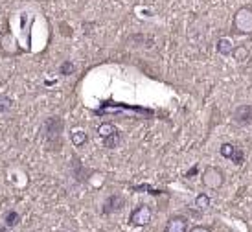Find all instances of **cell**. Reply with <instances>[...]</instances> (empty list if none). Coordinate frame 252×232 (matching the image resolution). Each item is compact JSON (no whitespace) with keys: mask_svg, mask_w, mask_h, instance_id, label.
<instances>
[{"mask_svg":"<svg viewBox=\"0 0 252 232\" xmlns=\"http://www.w3.org/2000/svg\"><path fill=\"white\" fill-rule=\"evenodd\" d=\"M234 48H236V44L232 42L230 37H221V39H217V44H216L217 54H221V56H232Z\"/></svg>","mask_w":252,"mask_h":232,"instance_id":"obj_10","label":"cell"},{"mask_svg":"<svg viewBox=\"0 0 252 232\" xmlns=\"http://www.w3.org/2000/svg\"><path fill=\"white\" fill-rule=\"evenodd\" d=\"M151 218H153V212H151V206H147V204H140V206H136L133 212H131V216H129V223L133 227H147L151 223Z\"/></svg>","mask_w":252,"mask_h":232,"instance_id":"obj_4","label":"cell"},{"mask_svg":"<svg viewBox=\"0 0 252 232\" xmlns=\"http://www.w3.org/2000/svg\"><path fill=\"white\" fill-rule=\"evenodd\" d=\"M59 72H61L63 76H72V74L76 72V65L72 63V61H63V65L59 66Z\"/></svg>","mask_w":252,"mask_h":232,"instance_id":"obj_17","label":"cell"},{"mask_svg":"<svg viewBox=\"0 0 252 232\" xmlns=\"http://www.w3.org/2000/svg\"><path fill=\"white\" fill-rule=\"evenodd\" d=\"M11 107H13V99L6 96V94H0V113L11 111Z\"/></svg>","mask_w":252,"mask_h":232,"instance_id":"obj_16","label":"cell"},{"mask_svg":"<svg viewBox=\"0 0 252 232\" xmlns=\"http://www.w3.org/2000/svg\"><path fill=\"white\" fill-rule=\"evenodd\" d=\"M195 206L199 210H206L208 206H210V197L206 196V194H199L195 197Z\"/></svg>","mask_w":252,"mask_h":232,"instance_id":"obj_15","label":"cell"},{"mask_svg":"<svg viewBox=\"0 0 252 232\" xmlns=\"http://www.w3.org/2000/svg\"><path fill=\"white\" fill-rule=\"evenodd\" d=\"M42 129H44L46 142L52 146V149L61 148V140H63V129H64L63 120L59 118V116H50V118L44 120Z\"/></svg>","mask_w":252,"mask_h":232,"instance_id":"obj_1","label":"cell"},{"mask_svg":"<svg viewBox=\"0 0 252 232\" xmlns=\"http://www.w3.org/2000/svg\"><path fill=\"white\" fill-rule=\"evenodd\" d=\"M201 183L208 190H219L224 184V171L217 166H208V168H204L203 175H201Z\"/></svg>","mask_w":252,"mask_h":232,"instance_id":"obj_3","label":"cell"},{"mask_svg":"<svg viewBox=\"0 0 252 232\" xmlns=\"http://www.w3.org/2000/svg\"><path fill=\"white\" fill-rule=\"evenodd\" d=\"M188 232H214L210 229V227H206V225H195V227H191Z\"/></svg>","mask_w":252,"mask_h":232,"instance_id":"obj_18","label":"cell"},{"mask_svg":"<svg viewBox=\"0 0 252 232\" xmlns=\"http://www.w3.org/2000/svg\"><path fill=\"white\" fill-rule=\"evenodd\" d=\"M164 232H188V218L186 216H171V218L166 221V227H164Z\"/></svg>","mask_w":252,"mask_h":232,"instance_id":"obj_7","label":"cell"},{"mask_svg":"<svg viewBox=\"0 0 252 232\" xmlns=\"http://www.w3.org/2000/svg\"><path fill=\"white\" fill-rule=\"evenodd\" d=\"M98 134L103 140H107V138H111L114 134H118V127L114 126V124H111V122H103V124L98 127Z\"/></svg>","mask_w":252,"mask_h":232,"instance_id":"obj_13","label":"cell"},{"mask_svg":"<svg viewBox=\"0 0 252 232\" xmlns=\"http://www.w3.org/2000/svg\"><path fill=\"white\" fill-rule=\"evenodd\" d=\"M19 221H21V216H19V212L17 210H7L6 216H4V223H6L7 229H13V227L19 225Z\"/></svg>","mask_w":252,"mask_h":232,"instance_id":"obj_14","label":"cell"},{"mask_svg":"<svg viewBox=\"0 0 252 232\" xmlns=\"http://www.w3.org/2000/svg\"><path fill=\"white\" fill-rule=\"evenodd\" d=\"M0 52H2V56L4 57H17L19 54H21V48H19V44H17L13 33H11L9 30L2 35V41H0Z\"/></svg>","mask_w":252,"mask_h":232,"instance_id":"obj_6","label":"cell"},{"mask_svg":"<svg viewBox=\"0 0 252 232\" xmlns=\"http://www.w3.org/2000/svg\"><path fill=\"white\" fill-rule=\"evenodd\" d=\"M232 57L236 59V63H247L251 59V50L245 44H236V48L232 52Z\"/></svg>","mask_w":252,"mask_h":232,"instance_id":"obj_11","label":"cell"},{"mask_svg":"<svg viewBox=\"0 0 252 232\" xmlns=\"http://www.w3.org/2000/svg\"><path fill=\"white\" fill-rule=\"evenodd\" d=\"M232 32L236 35H252V6H241L232 17Z\"/></svg>","mask_w":252,"mask_h":232,"instance_id":"obj_2","label":"cell"},{"mask_svg":"<svg viewBox=\"0 0 252 232\" xmlns=\"http://www.w3.org/2000/svg\"><path fill=\"white\" fill-rule=\"evenodd\" d=\"M232 122L239 127H247L252 124V105L251 103H241L234 109L232 113Z\"/></svg>","mask_w":252,"mask_h":232,"instance_id":"obj_5","label":"cell"},{"mask_svg":"<svg viewBox=\"0 0 252 232\" xmlns=\"http://www.w3.org/2000/svg\"><path fill=\"white\" fill-rule=\"evenodd\" d=\"M126 204V199L120 196V194H112L105 199L103 203V214H114V212H120Z\"/></svg>","mask_w":252,"mask_h":232,"instance_id":"obj_8","label":"cell"},{"mask_svg":"<svg viewBox=\"0 0 252 232\" xmlns=\"http://www.w3.org/2000/svg\"><path fill=\"white\" fill-rule=\"evenodd\" d=\"M70 140L72 144L76 146V148H81V146H85L87 142H89V134L85 133L83 129H77V127H74L70 133Z\"/></svg>","mask_w":252,"mask_h":232,"instance_id":"obj_12","label":"cell"},{"mask_svg":"<svg viewBox=\"0 0 252 232\" xmlns=\"http://www.w3.org/2000/svg\"><path fill=\"white\" fill-rule=\"evenodd\" d=\"M219 153L223 155L224 159H232L236 164H243V151L239 148H236L234 144H228V142H226V144H221Z\"/></svg>","mask_w":252,"mask_h":232,"instance_id":"obj_9","label":"cell"},{"mask_svg":"<svg viewBox=\"0 0 252 232\" xmlns=\"http://www.w3.org/2000/svg\"><path fill=\"white\" fill-rule=\"evenodd\" d=\"M0 232H9V231H7V227H0Z\"/></svg>","mask_w":252,"mask_h":232,"instance_id":"obj_19","label":"cell"}]
</instances>
